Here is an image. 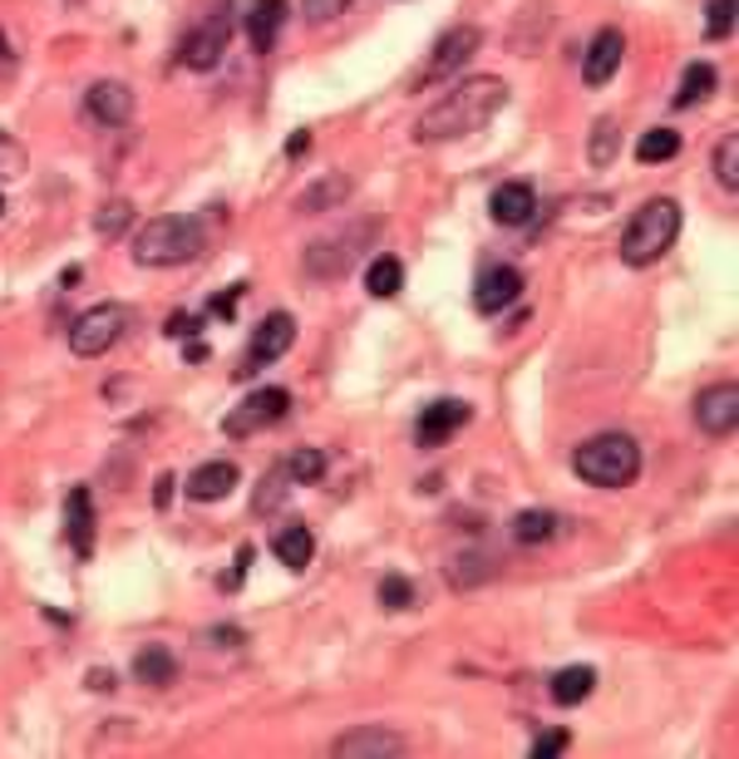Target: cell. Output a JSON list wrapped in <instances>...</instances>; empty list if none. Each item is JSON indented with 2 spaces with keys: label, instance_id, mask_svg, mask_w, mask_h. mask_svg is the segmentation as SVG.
Segmentation results:
<instances>
[{
  "label": "cell",
  "instance_id": "484cf974",
  "mask_svg": "<svg viewBox=\"0 0 739 759\" xmlns=\"http://www.w3.org/2000/svg\"><path fill=\"white\" fill-rule=\"evenodd\" d=\"M365 291H370V297H379V301H389L395 291H405V261L389 257V252H385V257H375L365 267Z\"/></svg>",
  "mask_w": 739,
  "mask_h": 759
},
{
  "label": "cell",
  "instance_id": "2e32d148",
  "mask_svg": "<svg viewBox=\"0 0 739 759\" xmlns=\"http://www.w3.org/2000/svg\"><path fill=\"white\" fill-rule=\"evenodd\" d=\"M84 109H89L99 124L119 129V124L133 119V89L119 79H99V84H89V94H84Z\"/></svg>",
  "mask_w": 739,
  "mask_h": 759
},
{
  "label": "cell",
  "instance_id": "8fae6325",
  "mask_svg": "<svg viewBox=\"0 0 739 759\" xmlns=\"http://www.w3.org/2000/svg\"><path fill=\"white\" fill-rule=\"evenodd\" d=\"M695 425L715 439L735 435V425H739V385L735 380H720V385L700 389V399H695Z\"/></svg>",
  "mask_w": 739,
  "mask_h": 759
},
{
  "label": "cell",
  "instance_id": "836d02e7",
  "mask_svg": "<svg viewBox=\"0 0 739 759\" xmlns=\"http://www.w3.org/2000/svg\"><path fill=\"white\" fill-rule=\"evenodd\" d=\"M705 35L710 40H730V30H735V0H710V10H705Z\"/></svg>",
  "mask_w": 739,
  "mask_h": 759
},
{
  "label": "cell",
  "instance_id": "5b68a950",
  "mask_svg": "<svg viewBox=\"0 0 739 759\" xmlns=\"http://www.w3.org/2000/svg\"><path fill=\"white\" fill-rule=\"evenodd\" d=\"M129 306L124 301H99L89 306L84 316H74L69 325V351L84 355V361H99V355H109L114 345H119V335L129 331Z\"/></svg>",
  "mask_w": 739,
  "mask_h": 759
},
{
  "label": "cell",
  "instance_id": "7402d4cb",
  "mask_svg": "<svg viewBox=\"0 0 739 759\" xmlns=\"http://www.w3.org/2000/svg\"><path fill=\"white\" fill-rule=\"evenodd\" d=\"M351 178L345 173H331V178H321V183H311L301 193V203H296V213L301 217H315V213H335V207L345 203V197H351Z\"/></svg>",
  "mask_w": 739,
  "mask_h": 759
},
{
  "label": "cell",
  "instance_id": "44dd1931",
  "mask_svg": "<svg viewBox=\"0 0 739 759\" xmlns=\"http://www.w3.org/2000/svg\"><path fill=\"white\" fill-rule=\"evenodd\" d=\"M271 553H277V563L281 567H291V573H306L311 567V557H315V537L306 523H287L277 537H271Z\"/></svg>",
  "mask_w": 739,
  "mask_h": 759
},
{
  "label": "cell",
  "instance_id": "d590c367",
  "mask_svg": "<svg viewBox=\"0 0 739 759\" xmlns=\"http://www.w3.org/2000/svg\"><path fill=\"white\" fill-rule=\"evenodd\" d=\"M351 10V0H301V15L311 20V25H325V20L345 15Z\"/></svg>",
  "mask_w": 739,
  "mask_h": 759
},
{
  "label": "cell",
  "instance_id": "8d00e7d4",
  "mask_svg": "<svg viewBox=\"0 0 739 759\" xmlns=\"http://www.w3.org/2000/svg\"><path fill=\"white\" fill-rule=\"evenodd\" d=\"M25 173V149L10 143V133H0V178H20Z\"/></svg>",
  "mask_w": 739,
  "mask_h": 759
},
{
  "label": "cell",
  "instance_id": "4fadbf2b",
  "mask_svg": "<svg viewBox=\"0 0 739 759\" xmlns=\"http://www.w3.org/2000/svg\"><path fill=\"white\" fill-rule=\"evenodd\" d=\"M405 750H409V740L395 730H385V725H361V730L335 740V755L341 759H399Z\"/></svg>",
  "mask_w": 739,
  "mask_h": 759
},
{
  "label": "cell",
  "instance_id": "277c9868",
  "mask_svg": "<svg viewBox=\"0 0 739 759\" xmlns=\"http://www.w3.org/2000/svg\"><path fill=\"white\" fill-rule=\"evenodd\" d=\"M675 237H681V203L675 197H651L621 232V261L626 267H651V261H661L675 247Z\"/></svg>",
  "mask_w": 739,
  "mask_h": 759
},
{
  "label": "cell",
  "instance_id": "cb8c5ba5",
  "mask_svg": "<svg viewBox=\"0 0 739 759\" xmlns=\"http://www.w3.org/2000/svg\"><path fill=\"white\" fill-rule=\"evenodd\" d=\"M715 89H720V75H715V65H705V60H695V65H685L681 89L671 94V104H675V109H695V104H700L705 94H715Z\"/></svg>",
  "mask_w": 739,
  "mask_h": 759
},
{
  "label": "cell",
  "instance_id": "7c38bea8",
  "mask_svg": "<svg viewBox=\"0 0 739 759\" xmlns=\"http://www.w3.org/2000/svg\"><path fill=\"white\" fill-rule=\"evenodd\" d=\"M469 399H435V405L419 409V425H415V439L419 449H439L443 439H453L463 425H469Z\"/></svg>",
  "mask_w": 739,
  "mask_h": 759
},
{
  "label": "cell",
  "instance_id": "bcb514c9",
  "mask_svg": "<svg viewBox=\"0 0 739 759\" xmlns=\"http://www.w3.org/2000/svg\"><path fill=\"white\" fill-rule=\"evenodd\" d=\"M306 149H311V133H306V129H296V139L287 143V153H291V158H301Z\"/></svg>",
  "mask_w": 739,
  "mask_h": 759
},
{
  "label": "cell",
  "instance_id": "603a6c76",
  "mask_svg": "<svg viewBox=\"0 0 739 759\" xmlns=\"http://www.w3.org/2000/svg\"><path fill=\"white\" fill-rule=\"evenodd\" d=\"M133 681L139 685H153V691H163V685L178 681V656L168 646H143L139 656H133Z\"/></svg>",
  "mask_w": 739,
  "mask_h": 759
},
{
  "label": "cell",
  "instance_id": "4316f807",
  "mask_svg": "<svg viewBox=\"0 0 739 759\" xmlns=\"http://www.w3.org/2000/svg\"><path fill=\"white\" fill-rule=\"evenodd\" d=\"M591 685H597V671L591 666H567L553 676V701L557 705H582L591 695Z\"/></svg>",
  "mask_w": 739,
  "mask_h": 759
},
{
  "label": "cell",
  "instance_id": "83f0119b",
  "mask_svg": "<svg viewBox=\"0 0 739 759\" xmlns=\"http://www.w3.org/2000/svg\"><path fill=\"white\" fill-rule=\"evenodd\" d=\"M681 153V133L675 129H646L636 143V158L641 163H671V158Z\"/></svg>",
  "mask_w": 739,
  "mask_h": 759
},
{
  "label": "cell",
  "instance_id": "3957f363",
  "mask_svg": "<svg viewBox=\"0 0 739 759\" xmlns=\"http://www.w3.org/2000/svg\"><path fill=\"white\" fill-rule=\"evenodd\" d=\"M572 469L582 483H591V489H626V483L641 473V445L631 435H621V429L591 435L587 445H577Z\"/></svg>",
  "mask_w": 739,
  "mask_h": 759
},
{
  "label": "cell",
  "instance_id": "5bb4252c",
  "mask_svg": "<svg viewBox=\"0 0 739 759\" xmlns=\"http://www.w3.org/2000/svg\"><path fill=\"white\" fill-rule=\"evenodd\" d=\"M621 55H626V35L621 30H597L587 45V60H582V79L587 89H601V84H611V75L621 70Z\"/></svg>",
  "mask_w": 739,
  "mask_h": 759
},
{
  "label": "cell",
  "instance_id": "52a82bcc",
  "mask_svg": "<svg viewBox=\"0 0 739 759\" xmlns=\"http://www.w3.org/2000/svg\"><path fill=\"white\" fill-rule=\"evenodd\" d=\"M375 232H379V223H355L331 242L325 237L311 242V247H306V271H311V277H341V271L355 261V252H365V242L375 237Z\"/></svg>",
  "mask_w": 739,
  "mask_h": 759
},
{
  "label": "cell",
  "instance_id": "9a60e30c",
  "mask_svg": "<svg viewBox=\"0 0 739 759\" xmlns=\"http://www.w3.org/2000/svg\"><path fill=\"white\" fill-rule=\"evenodd\" d=\"M489 213H493V223H499V227L533 223V213H537L533 183H523V178H513V183H499V188H493V197H489Z\"/></svg>",
  "mask_w": 739,
  "mask_h": 759
},
{
  "label": "cell",
  "instance_id": "4dcf8cb0",
  "mask_svg": "<svg viewBox=\"0 0 739 759\" xmlns=\"http://www.w3.org/2000/svg\"><path fill=\"white\" fill-rule=\"evenodd\" d=\"M587 158H591V168H607L611 158H617V119H601V124H591Z\"/></svg>",
  "mask_w": 739,
  "mask_h": 759
},
{
  "label": "cell",
  "instance_id": "f546056e",
  "mask_svg": "<svg viewBox=\"0 0 739 759\" xmlns=\"http://www.w3.org/2000/svg\"><path fill=\"white\" fill-rule=\"evenodd\" d=\"M129 223H133V203H124V197H109V203L94 213V232H99V237H119Z\"/></svg>",
  "mask_w": 739,
  "mask_h": 759
},
{
  "label": "cell",
  "instance_id": "7bdbcfd3",
  "mask_svg": "<svg viewBox=\"0 0 739 759\" xmlns=\"http://www.w3.org/2000/svg\"><path fill=\"white\" fill-rule=\"evenodd\" d=\"M10 75H15V50H10V40H6V30H0V84H6Z\"/></svg>",
  "mask_w": 739,
  "mask_h": 759
},
{
  "label": "cell",
  "instance_id": "b9f144b4",
  "mask_svg": "<svg viewBox=\"0 0 739 759\" xmlns=\"http://www.w3.org/2000/svg\"><path fill=\"white\" fill-rule=\"evenodd\" d=\"M173 489H178L173 473H158V483H153V509H168V503H173Z\"/></svg>",
  "mask_w": 739,
  "mask_h": 759
},
{
  "label": "cell",
  "instance_id": "d4e9b609",
  "mask_svg": "<svg viewBox=\"0 0 739 759\" xmlns=\"http://www.w3.org/2000/svg\"><path fill=\"white\" fill-rule=\"evenodd\" d=\"M557 533H563V519H557V513H547V509H527V513H517V519H513V543H523V547L553 543Z\"/></svg>",
  "mask_w": 739,
  "mask_h": 759
},
{
  "label": "cell",
  "instance_id": "60d3db41",
  "mask_svg": "<svg viewBox=\"0 0 739 759\" xmlns=\"http://www.w3.org/2000/svg\"><path fill=\"white\" fill-rule=\"evenodd\" d=\"M242 297H247V287H242V281H237V287H227V291H222V297L213 301V316H222V321H227V316L237 311V301H242Z\"/></svg>",
  "mask_w": 739,
  "mask_h": 759
},
{
  "label": "cell",
  "instance_id": "8992f818",
  "mask_svg": "<svg viewBox=\"0 0 739 759\" xmlns=\"http://www.w3.org/2000/svg\"><path fill=\"white\" fill-rule=\"evenodd\" d=\"M287 415H291V395L277 385H267V389H251V395L222 419V429H227L232 439H247V435H261V429L281 425Z\"/></svg>",
  "mask_w": 739,
  "mask_h": 759
},
{
  "label": "cell",
  "instance_id": "e575fe53",
  "mask_svg": "<svg viewBox=\"0 0 739 759\" xmlns=\"http://www.w3.org/2000/svg\"><path fill=\"white\" fill-rule=\"evenodd\" d=\"M281 483H291V479H287V469H271L267 479H261V493H257V503H251V509H257V513H271V509H277V499L287 493Z\"/></svg>",
  "mask_w": 739,
  "mask_h": 759
},
{
  "label": "cell",
  "instance_id": "ee69618b",
  "mask_svg": "<svg viewBox=\"0 0 739 759\" xmlns=\"http://www.w3.org/2000/svg\"><path fill=\"white\" fill-rule=\"evenodd\" d=\"M207 641H213V646H242V631L237 627H213L207 631Z\"/></svg>",
  "mask_w": 739,
  "mask_h": 759
},
{
  "label": "cell",
  "instance_id": "ac0fdd59",
  "mask_svg": "<svg viewBox=\"0 0 739 759\" xmlns=\"http://www.w3.org/2000/svg\"><path fill=\"white\" fill-rule=\"evenodd\" d=\"M523 297V271L517 267H489L479 277V291H473V306H479L483 316H499L503 306H513Z\"/></svg>",
  "mask_w": 739,
  "mask_h": 759
},
{
  "label": "cell",
  "instance_id": "1f68e13d",
  "mask_svg": "<svg viewBox=\"0 0 739 759\" xmlns=\"http://www.w3.org/2000/svg\"><path fill=\"white\" fill-rule=\"evenodd\" d=\"M715 178H720L730 193H739V133H725L720 153H715Z\"/></svg>",
  "mask_w": 739,
  "mask_h": 759
},
{
  "label": "cell",
  "instance_id": "7a4b0ae2",
  "mask_svg": "<svg viewBox=\"0 0 739 759\" xmlns=\"http://www.w3.org/2000/svg\"><path fill=\"white\" fill-rule=\"evenodd\" d=\"M207 252V217H153L133 237V261L139 267H183V261Z\"/></svg>",
  "mask_w": 739,
  "mask_h": 759
},
{
  "label": "cell",
  "instance_id": "f6af8a7d",
  "mask_svg": "<svg viewBox=\"0 0 739 759\" xmlns=\"http://www.w3.org/2000/svg\"><path fill=\"white\" fill-rule=\"evenodd\" d=\"M84 685H89V691H114V676L109 671H94V676H84Z\"/></svg>",
  "mask_w": 739,
  "mask_h": 759
},
{
  "label": "cell",
  "instance_id": "d6a6232c",
  "mask_svg": "<svg viewBox=\"0 0 739 759\" xmlns=\"http://www.w3.org/2000/svg\"><path fill=\"white\" fill-rule=\"evenodd\" d=\"M379 607H385V611L415 607V582H409V577H399V573H389L385 582H379Z\"/></svg>",
  "mask_w": 739,
  "mask_h": 759
},
{
  "label": "cell",
  "instance_id": "74e56055",
  "mask_svg": "<svg viewBox=\"0 0 739 759\" xmlns=\"http://www.w3.org/2000/svg\"><path fill=\"white\" fill-rule=\"evenodd\" d=\"M567 745H572V735L567 730H547V735H537L533 740V759H547V755H563Z\"/></svg>",
  "mask_w": 739,
  "mask_h": 759
},
{
  "label": "cell",
  "instance_id": "c3c4849f",
  "mask_svg": "<svg viewBox=\"0 0 739 759\" xmlns=\"http://www.w3.org/2000/svg\"><path fill=\"white\" fill-rule=\"evenodd\" d=\"M0 213H6V197H0Z\"/></svg>",
  "mask_w": 739,
  "mask_h": 759
},
{
  "label": "cell",
  "instance_id": "30bf717a",
  "mask_svg": "<svg viewBox=\"0 0 739 759\" xmlns=\"http://www.w3.org/2000/svg\"><path fill=\"white\" fill-rule=\"evenodd\" d=\"M483 50V30L479 25H453V30H443V40L435 45V55H429V65H425V75H419V84H439V79H449L453 70H463L473 55Z\"/></svg>",
  "mask_w": 739,
  "mask_h": 759
},
{
  "label": "cell",
  "instance_id": "f35d334b",
  "mask_svg": "<svg viewBox=\"0 0 739 759\" xmlns=\"http://www.w3.org/2000/svg\"><path fill=\"white\" fill-rule=\"evenodd\" d=\"M207 325V316H168V325L163 331L173 335V341H188V335H197Z\"/></svg>",
  "mask_w": 739,
  "mask_h": 759
},
{
  "label": "cell",
  "instance_id": "d6986e66",
  "mask_svg": "<svg viewBox=\"0 0 739 759\" xmlns=\"http://www.w3.org/2000/svg\"><path fill=\"white\" fill-rule=\"evenodd\" d=\"M65 537L74 547V557H89L94 553V499L84 483H74L65 493Z\"/></svg>",
  "mask_w": 739,
  "mask_h": 759
},
{
  "label": "cell",
  "instance_id": "9c48e42d",
  "mask_svg": "<svg viewBox=\"0 0 739 759\" xmlns=\"http://www.w3.org/2000/svg\"><path fill=\"white\" fill-rule=\"evenodd\" d=\"M291 341H296V316L291 311H271V316H261L257 321V331H251V351L242 355V380L247 375H257L261 365H271V361H281V355L291 351Z\"/></svg>",
  "mask_w": 739,
  "mask_h": 759
},
{
  "label": "cell",
  "instance_id": "6da1fadb",
  "mask_svg": "<svg viewBox=\"0 0 739 759\" xmlns=\"http://www.w3.org/2000/svg\"><path fill=\"white\" fill-rule=\"evenodd\" d=\"M503 104H508V84L499 75H473V79H463L459 89L443 94L439 104H429V109L419 114L415 133H419V143L469 139V133H479Z\"/></svg>",
  "mask_w": 739,
  "mask_h": 759
},
{
  "label": "cell",
  "instance_id": "f1b7e54d",
  "mask_svg": "<svg viewBox=\"0 0 739 759\" xmlns=\"http://www.w3.org/2000/svg\"><path fill=\"white\" fill-rule=\"evenodd\" d=\"M287 479L291 483H315V479H325V449H296V455H287Z\"/></svg>",
  "mask_w": 739,
  "mask_h": 759
},
{
  "label": "cell",
  "instance_id": "ab89813d",
  "mask_svg": "<svg viewBox=\"0 0 739 759\" xmlns=\"http://www.w3.org/2000/svg\"><path fill=\"white\" fill-rule=\"evenodd\" d=\"M251 563H257V547H251V543H247V547H237V563H232V573L222 577V587H237L242 577L251 573Z\"/></svg>",
  "mask_w": 739,
  "mask_h": 759
},
{
  "label": "cell",
  "instance_id": "ba28073f",
  "mask_svg": "<svg viewBox=\"0 0 739 759\" xmlns=\"http://www.w3.org/2000/svg\"><path fill=\"white\" fill-rule=\"evenodd\" d=\"M227 35H232V10L222 6V10H213V15H207L203 25H197L193 35L183 40V50H178L183 70H197V75L217 70V65H222V55H227Z\"/></svg>",
  "mask_w": 739,
  "mask_h": 759
},
{
  "label": "cell",
  "instance_id": "ffe728a7",
  "mask_svg": "<svg viewBox=\"0 0 739 759\" xmlns=\"http://www.w3.org/2000/svg\"><path fill=\"white\" fill-rule=\"evenodd\" d=\"M232 489H237V463H227V459L203 463V469H193V479H188V499H197V503H217V499H227Z\"/></svg>",
  "mask_w": 739,
  "mask_h": 759
},
{
  "label": "cell",
  "instance_id": "e0dca14e",
  "mask_svg": "<svg viewBox=\"0 0 739 759\" xmlns=\"http://www.w3.org/2000/svg\"><path fill=\"white\" fill-rule=\"evenodd\" d=\"M287 0H251L247 6V15H242V25H247V40H251V50L257 55H271L277 50V35H281V25H287Z\"/></svg>",
  "mask_w": 739,
  "mask_h": 759
},
{
  "label": "cell",
  "instance_id": "7dc6e473",
  "mask_svg": "<svg viewBox=\"0 0 739 759\" xmlns=\"http://www.w3.org/2000/svg\"><path fill=\"white\" fill-rule=\"evenodd\" d=\"M183 355H188V365H197V361H207V345H203V341H188Z\"/></svg>",
  "mask_w": 739,
  "mask_h": 759
}]
</instances>
